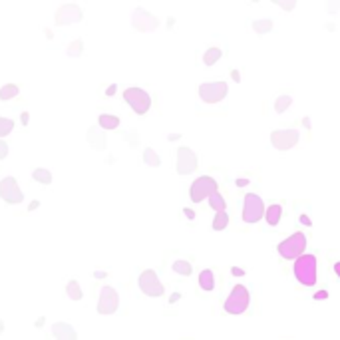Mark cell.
<instances>
[{
  "instance_id": "cell-1",
  "label": "cell",
  "mask_w": 340,
  "mask_h": 340,
  "mask_svg": "<svg viewBox=\"0 0 340 340\" xmlns=\"http://www.w3.org/2000/svg\"><path fill=\"white\" fill-rule=\"evenodd\" d=\"M294 279L302 284V286H314L316 279H318V271H316V257L314 255H300L294 261Z\"/></svg>"
},
{
  "instance_id": "cell-2",
  "label": "cell",
  "mask_w": 340,
  "mask_h": 340,
  "mask_svg": "<svg viewBox=\"0 0 340 340\" xmlns=\"http://www.w3.org/2000/svg\"><path fill=\"white\" fill-rule=\"evenodd\" d=\"M304 249H306V235L302 231L292 233L290 237H286L283 243L277 245V251L284 261H296L304 253Z\"/></svg>"
},
{
  "instance_id": "cell-3",
  "label": "cell",
  "mask_w": 340,
  "mask_h": 340,
  "mask_svg": "<svg viewBox=\"0 0 340 340\" xmlns=\"http://www.w3.org/2000/svg\"><path fill=\"white\" fill-rule=\"evenodd\" d=\"M251 304V292L245 284H235L231 294L227 296L223 308L227 314H243Z\"/></svg>"
},
{
  "instance_id": "cell-4",
  "label": "cell",
  "mask_w": 340,
  "mask_h": 340,
  "mask_svg": "<svg viewBox=\"0 0 340 340\" xmlns=\"http://www.w3.org/2000/svg\"><path fill=\"white\" fill-rule=\"evenodd\" d=\"M123 100L137 115H145L151 108V96L143 88H127L123 92Z\"/></svg>"
},
{
  "instance_id": "cell-5",
  "label": "cell",
  "mask_w": 340,
  "mask_h": 340,
  "mask_svg": "<svg viewBox=\"0 0 340 340\" xmlns=\"http://www.w3.org/2000/svg\"><path fill=\"white\" fill-rule=\"evenodd\" d=\"M215 191H219L217 181H215L213 177H209V175H201V177H197V179L191 183V187H189V197H191L193 203H201V201L209 199V195L215 193Z\"/></svg>"
},
{
  "instance_id": "cell-6",
  "label": "cell",
  "mask_w": 340,
  "mask_h": 340,
  "mask_svg": "<svg viewBox=\"0 0 340 340\" xmlns=\"http://www.w3.org/2000/svg\"><path fill=\"white\" fill-rule=\"evenodd\" d=\"M265 215V203L257 193H247L243 199V221L253 225L259 223Z\"/></svg>"
},
{
  "instance_id": "cell-7",
  "label": "cell",
  "mask_w": 340,
  "mask_h": 340,
  "mask_svg": "<svg viewBox=\"0 0 340 340\" xmlns=\"http://www.w3.org/2000/svg\"><path fill=\"white\" fill-rule=\"evenodd\" d=\"M137 286H139V290H141L143 294H147V296H151V298L163 296V292H165V288H163V284H161V281L157 279V273H155L153 269H147V271H143V273L137 277Z\"/></svg>"
},
{
  "instance_id": "cell-8",
  "label": "cell",
  "mask_w": 340,
  "mask_h": 340,
  "mask_svg": "<svg viewBox=\"0 0 340 340\" xmlns=\"http://www.w3.org/2000/svg\"><path fill=\"white\" fill-rule=\"evenodd\" d=\"M227 92V82H207L199 86V98L205 104H219L221 100H225Z\"/></svg>"
},
{
  "instance_id": "cell-9",
  "label": "cell",
  "mask_w": 340,
  "mask_h": 340,
  "mask_svg": "<svg viewBox=\"0 0 340 340\" xmlns=\"http://www.w3.org/2000/svg\"><path fill=\"white\" fill-rule=\"evenodd\" d=\"M0 197H2L8 205H18L24 201V193L14 177H4L0 179Z\"/></svg>"
},
{
  "instance_id": "cell-10",
  "label": "cell",
  "mask_w": 340,
  "mask_h": 340,
  "mask_svg": "<svg viewBox=\"0 0 340 340\" xmlns=\"http://www.w3.org/2000/svg\"><path fill=\"white\" fill-rule=\"evenodd\" d=\"M119 308V294L113 286H102V292H100V300H98V312L108 316V314H113L115 310Z\"/></svg>"
},
{
  "instance_id": "cell-11",
  "label": "cell",
  "mask_w": 340,
  "mask_h": 340,
  "mask_svg": "<svg viewBox=\"0 0 340 340\" xmlns=\"http://www.w3.org/2000/svg\"><path fill=\"white\" fill-rule=\"evenodd\" d=\"M199 165V159H197V153L189 147H179L177 149V173L179 175H189L193 173Z\"/></svg>"
},
{
  "instance_id": "cell-12",
  "label": "cell",
  "mask_w": 340,
  "mask_h": 340,
  "mask_svg": "<svg viewBox=\"0 0 340 340\" xmlns=\"http://www.w3.org/2000/svg\"><path fill=\"white\" fill-rule=\"evenodd\" d=\"M271 143L279 151H286L298 143V131L296 129H275L271 133Z\"/></svg>"
},
{
  "instance_id": "cell-13",
  "label": "cell",
  "mask_w": 340,
  "mask_h": 340,
  "mask_svg": "<svg viewBox=\"0 0 340 340\" xmlns=\"http://www.w3.org/2000/svg\"><path fill=\"white\" fill-rule=\"evenodd\" d=\"M84 16H82V8L76 6V4H64L58 8L56 12V24L58 26H66V24H74V22H80Z\"/></svg>"
},
{
  "instance_id": "cell-14",
  "label": "cell",
  "mask_w": 340,
  "mask_h": 340,
  "mask_svg": "<svg viewBox=\"0 0 340 340\" xmlns=\"http://www.w3.org/2000/svg\"><path fill=\"white\" fill-rule=\"evenodd\" d=\"M133 28L139 30V32H147V30H153L157 28V20L143 8H137L135 10V16H133Z\"/></svg>"
},
{
  "instance_id": "cell-15",
  "label": "cell",
  "mask_w": 340,
  "mask_h": 340,
  "mask_svg": "<svg viewBox=\"0 0 340 340\" xmlns=\"http://www.w3.org/2000/svg\"><path fill=\"white\" fill-rule=\"evenodd\" d=\"M52 336L56 340H78V332L68 322H54L52 324Z\"/></svg>"
},
{
  "instance_id": "cell-16",
  "label": "cell",
  "mask_w": 340,
  "mask_h": 340,
  "mask_svg": "<svg viewBox=\"0 0 340 340\" xmlns=\"http://www.w3.org/2000/svg\"><path fill=\"white\" fill-rule=\"evenodd\" d=\"M98 125H100V129H104V131L117 129V127H119V117H117V115H112V113H100Z\"/></svg>"
},
{
  "instance_id": "cell-17",
  "label": "cell",
  "mask_w": 340,
  "mask_h": 340,
  "mask_svg": "<svg viewBox=\"0 0 340 340\" xmlns=\"http://www.w3.org/2000/svg\"><path fill=\"white\" fill-rule=\"evenodd\" d=\"M265 219H267V223H269L271 227L279 225V221L283 219V207H281L279 203H275V205H269V207L265 209Z\"/></svg>"
},
{
  "instance_id": "cell-18",
  "label": "cell",
  "mask_w": 340,
  "mask_h": 340,
  "mask_svg": "<svg viewBox=\"0 0 340 340\" xmlns=\"http://www.w3.org/2000/svg\"><path fill=\"white\" fill-rule=\"evenodd\" d=\"M199 286L205 290V292H211L215 288V275L211 269H205L199 273Z\"/></svg>"
},
{
  "instance_id": "cell-19",
  "label": "cell",
  "mask_w": 340,
  "mask_h": 340,
  "mask_svg": "<svg viewBox=\"0 0 340 340\" xmlns=\"http://www.w3.org/2000/svg\"><path fill=\"white\" fill-rule=\"evenodd\" d=\"M88 141H90V145L94 149H104L106 147V135L100 129H96V127H92L88 131Z\"/></svg>"
},
{
  "instance_id": "cell-20",
  "label": "cell",
  "mask_w": 340,
  "mask_h": 340,
  "mask_svg": "<svg viewBox=\"0 0 340 340\" xmlns=\"http://www.w3.org/2000/svg\"><path fill=\"white\" fill-rule=\"evenodd\" d=\"M66 294H68V296H70L72 300H82V298H84L82 286H80V283H78L76 279L68 281V284H66Z\"/></svg>"
},
{
  "instance_id": "cell-21",
  "label": "cell",
  "mask_w": 340,
  "mask_h": 340,
  "mask_svg": "<svg viewBox=\"0 0 340 340\" xmlns=\"http://www.w3.org/2000/svg\"><path fill=\"white\" fill-rule=\"evenodd\" d=\"M32 179L42 183V185H50L52 183V173L48 171V169H44V167H36L32 171Z\"/></svg>"
},
{
  "instance_id": "cell-22",
  "label": "cell",
  "mask_w": 340,
  "mask_h": 340,
  "mask_svg": "<svg viewBox=\"0 0 340 340\" xmlns=\"http://www.w3.org/2000/svg\"><path fill=\"white\" fill-rule=\"evenodd\" d=\"M18 94H20V86H16V84H6L0 88V100L2 102H8V100L16 98Z\"/></svg>"
},
{
  "instance_id": "cell-23",
  "label": "cell",
  "mask_w": 340,
  "mask_h": 340,
  "mask_svg": "<svg viewBox=\"0 0 340 340\" xmlns=\"http://www.w3.org/2000/svg\"><path fill=\"white\" fill-rule=\"evenodd\" d=\"M221 56H223L221 48H207V52L203 54V64L205 66H213V64H217L221 60Z\"/></svg>"
},
{
  "instance_id": "cell-24",
  "label": "cell",
  "mask_w": 340,
  "mask_h": 340,
  "mask_svg": "<svg viewBox=\"0 0 340 340\" xmlns=\"http://www.w3.org/2000/svg\"><path fill=\"white\" fill-rule=\"evenodd\" d=\"M209 207H211L215 213L225 211L227 203H225V199H223V195H221L219 191H215V193H211V195H209Z\"/></svg>"
},
{
  "instance_id": "cell-25",
  "label": "cell",
  "mask_w": 340,
  "mask_h": 340,
  "mask_svg": "<svg viewBox=\"0 0 340 340\" xmlns=\"http://www.w3.org/2000/svg\"><path fill=\"white\" fill-rule=\"evenodd\" d=\"M171 269H173L177 275H181V277H191V273H193V267H191L189 261H175V263L171 265Z\"/></svg>"
},
{
  "instance_id": "cell-26",
  "label": "cell",
  "mask_w": 340,
  "mask_h": 340,
  "mask_svg": "<svg viewBox=\"0 0 340 340\" xmlns=\"http://www.w3.org/2000/svg\"><path fill=\"white\" fill-rule=\"evenodd\" d=\"M143 161H145L147 165H151V167H159V165H161L159 155H157L155 149H151V147H145V149H143Z\"/></svg>"
},
{
  "instance_id": "cell-27",
  "label": "cell",
  "mask_w": 340,
  "mask_h": 340,
  "mask_svg": "<svg viewBox=\"0 0 340 340\" xmlns=\"http://www.w3.org/2000/svg\"><path fill=\"white\" fill-rule=\"evenodd\" d=\"M253 30H255L257 34H269V32L273 30V20H269V18H265V20H255V22H253Z\"/></svg>"
},
{
  "instance_id": "cell-28",
  "label": "cell",
  "mask_w": 340,
  "mask_h": 340,
  "mask_svg": "<svg viewBox=\"0 0 340 340\" xmlns=\"http://www.w3.org/2000/svg\"><path fill=\"white\" fill-rule=\"evenodd\" d=\"M227 225H229V215H227V211L215 213V219H213V229H215V231H223V229H227Z\"/></svg>"
},
{
  "instance_id": "cell-29",
  "label": "cell",
  "mask_w": 340,
  "mask_h": 340,
  "mask_svg": "<svg viewBox=\"0 0 340 340\" xmlns=\"http://www.w3.org/2000/svg\"><path fill=\"white\" fill-rule=\"evenodd\" d=\"M12 129H14V119L0 115V139L6 137L8 133H12Z\"/></svg>"
},
{
  "instance_id": "cell-30",
  "label": "cell",
  "mask_w": 340,
  "mask_h": 340,
  "mask_svg": "<svg viewBox=\"0 0 340 340\" xmlns=\"http://www.w3.org/2000/svg\"><path fill=\"white\" fill-rule=\"evenodd\" d=\"M290 104H292V98L290 96H279L277 102H275V110L279 113H283V112H286L290 108Z\"/></svg>"
},
{
  "instance_id": "cell-31",
  "label": "cell",
  "mask_w": 340,
  "mask_h": 340,
  "mask_svg": "<svg viewBox=\"0 0 340 340\" xmlns=\"http://www.w3.org/2000/svg\"><path fill=\"white\" fill-rule=\"evenodd\" d=\"M82 48H84V42H82V40H74V42L70 44V50H68V54L76 58V56H80V54H82Z\"/></svg>"
},
{
  "instance_id": "cell-32",
  "label": "cell",
  "mask_w": 340,
  "mask_h": 340,
  "mask_svg": "<svg viewBox=\"0 0 340 340\" xmlns=\"http://www.w3.org/2000/svg\"><path fill=\"white\" fill-rule=\"evenodd\" d=\"M6 155H8V143L0 139V159H6Z\"/></svg>"
},
{
  "instance_id": "cell-33",
  "label": "cell",
  "mask_w": 340,
  "mask_h": 340,
  "mask_svg": "<svg viewBox=\"0 0 340 340\" xmlns=\"http://www.w3.org/2000/svg\"><path fill=\"white\" fill-rule=\"evenodd\" d=\"M324 298H328V292H326V290H318V292L314 294V300H324Z\"/></svg>"
},
{
  "instance_id": "cell-34",
  "label": "cell",
  "mask_w": 340,
  "mask_h": 340,
  "mask_svg": "<svg viewBox=\"0 0 340 340\" xmlns=\"http://www.w3.org/2000/svg\"><path fill=\"white\" fill-rule=\"evenodd\" d=\"M28 119H30V115H28V112H24V113L20 115V121H22V125H28Z\"/></svg>"
},
{
  "instance_id": "cell-35",
  "label": "cell",
  "mask_w": 340,
  "mask_h": 340,
  "mask_svg": "<svg viewBox=\"0 0 340 340\" xmlns=\"http://www.w3.org/2000/svg\"><path fill=\"white\" fill-rule=\"evenodd\" d=\"M113 94H115V84H112V86L106 90V96H108V98H110V96H113Z\"/></svg>"
},
{
  "instance_id": "cell-36",
  "label": "cell",
  "mask_w": 340,
  "mask_h": 340,
  "mask_svg": "<svg viewBox=\"0 0 340 340\" xmlns=\"http://www.w3.org/2000/svg\"><path fill=\"white\" fill-rule=\"evenodd\" d=\"M183 213H185V217H187V219H195V213H193L191 209H183Z\"/></svg>"
},
{
  "instance_id": "cell-37",
  "label": "cell",
  "mask_w": 340,
  "mask_h": 340,
  "mask_svg": "<svg viewBox=\"0 0 340 340\" xmlns=\"http://www.w3.org/2000/svg\"><path fill=\"white\" fill-rule=\"evenodd\" d=\"M231 76H233V80H235V82H241V74H239L237 70H233V72H231Z\"/></svg>"
},
{
  "instance_id": "cell-38",
  "label": "cell",
  "mask_w": 340,
  "mask_h": 340,
  "mask_svg": "<svg viewBox=\"0 0 340 340\" xmlns=\"http://www.w3.org/2000/svg\"><path fill=\"white\" fill-rule=\"evenodd\" d=\"M300 221H302V225H308V227L312 225V223H310V219H308L306 215H300Z\"/></svg>"
},
{
  "instance_id": "cell-39",
  "label": "cell",
  "mask_w": 340,
  "mask_h": 340,
  "mask_svg": "<svg viewBox=\"0 0 340 340\" xmlns=\"http://www.w3.org/2000/svg\"><path fill=\"white\" fill-rule=\"evenodd\" d=\"M179 298H181V294H179V292H175V294H171V298H169V302L173 304V302H175V300H179Z\"/></svg>"
},
{
  "instance_id": "cell-40",
  "label": "cell",
  "mask_w": 340,
  "mask_h": 340,
  "mask_svg": "<svg viewBox=\"0 0 340 340\" xmlns=\"http://www.w3.org/2000/svg\"><path fill=\"white\" fill-rule=\"evenodd\" d=\"M233 275H235V277H241V275H243V269H239V267H233Z\"/></svg>"
},
{
  "instance_id": "cell-41",
  "label": "cell",
  "mask_w": 340,
  "mask_h": 340,
  "mask_svg": "<svg viewBox=\"0 0 340 340\" xmlns=\"http://www.w3.org/2000/svg\"><path fill=\"white\" fill-rule=\"evenodd\" d=\"M334 273H336V277L340 279V261H338V263H334Z\"/></svg>"
},
{
  "instance_id": "cell-42",
  "label": "cell",
  "mask_w": 340,
  "mask_h": 340,
  "mask_svg": "<svg viewBox=\"0 0 340 340\" xmlns=\"http://www.w3.org/2000/svg\"><path fill=\"white\" fill-rule=\"evenodd\" d=\"M38 205H40V201H32L28 209H30V211H34V209H38Z\"/></svg>"
},
{
  "instance_id": "cell-43",
  "label": "cell",
  "mask_w": 340,
  "mask_h": 340,
  "mask_svg": "<svg viewBox=\"0 0 340 340\" xmlns=\"http://www.w3.org/2000/svg\"><path fill=\"white\" fill-rule=\"evenodd\" d=\"M247 183H249V181H247V179H237V185H239V187H245V185H247Z\"/></svg>"
},
{
  "instance_id": "cell-44",
  "label": "cell",
  "mask_w": 340,
  "mask_h": 340,
  "mask_svg": "<svg viewBox=\"0 0 340 340\" xmlns=\"http://www.w3.org/2000/svg\"><path fill=\"white\" fill-rule=\"evenodd\" d=\"M36 326H38V328H42V326H44V316H40V318L36 320Z\"/></svg>"
},
{
  "instance_id": "cell-45",
  "label": "cell",
  "mask_w": 340,
  "mask_h": 340,
  "mask_svg": "<svg viewBox=\"0 0 340 340\" xmlns=\"http://www.w3.org/2000/svg\"><path fill=\"white\" fill-rule=\"evenodd\" d=\"M181 135L179 133H171V135H169V141H175V139H179Z\"/></svg>"
},
{
  "instance_id": "cell-46",
  "label": "cell",
  "mask_w": 340,
  "mask_h": 340,
  "mask_svg": "<svg viewBox=\"0 0 340 340\" xmlns=\"http://www.w3.org/2000/svg\"><path fill=\"white\" fill-rule=\"evenodd\" d=\"M2 332H4V320L0 318V334H2Z\"/></svg>"
}]
</instances>
